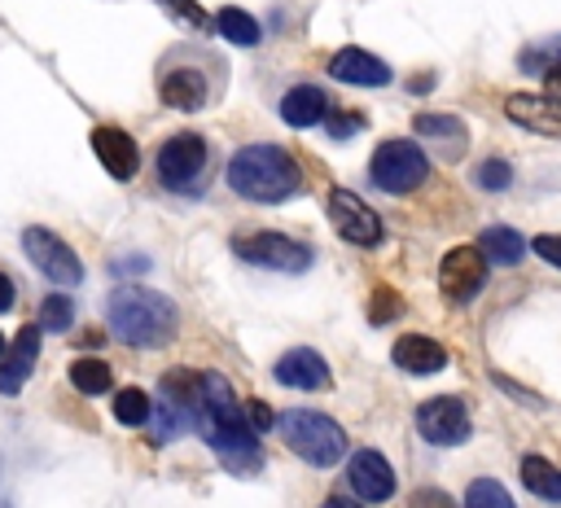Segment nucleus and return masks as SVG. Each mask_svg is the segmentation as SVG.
Masks as SVG:
<instances>
[{
  "label": "nucleus",
  "mask_w": 561,
  "mask_h": 508,
  "mask_svg": "<svg viewBox=\"0 0 561 508\" xmlns=\"http://www.w3.org/2000/svg\"><path fill=\"white\" fill-rule=\"evenodd\" d=\"M416 131L421 136H434V140H447L451 153L465 149V123L456 114H416Z\"/></svg>",
  "instance_id": "26"
},
{
  "label": "nucleus",
  "mask_w": 561,
  "mask_h": 508,
  "mask_svg": "<svg viewBox=\"0 0 561 508\" xmlns=\"http://www.w3.org/2000/svg\"><path fill=\"white\" fill-rule=\"evenodd\" d=\"M504 114L539 136H561V96H539V92H513L504 101Z\"/></svg>",
  "instance_id": "13"
},
{
  "label": "nucleus",
  "mask_w": 561,
  "mask_h": 508,
  "mask_svg": "<svg viewBox=\"0 0 561 508\" xmlns=\"http://www.w3.org/2000/svg\"><path fill=\"white\" fill-rule=\"evenodd\" d=\"M197 434L210 442V451L224 460L228 473H259L263 469V447L259 434L245 420V407L237 403L232 385L219 372H202V394L193 407Z\"/></svg>",
  "instance_id": "1"
},
{
  "label": "nucleus",
  "mask_w": 561,
  "mask_h": 508,
  "mask_svg": "<svg viewBox=\"0 0 561 508\" xmlns=\"http://www.w3.org/2000/svg\"><path fill=\"white\" fill-rule=\"evenodd\" d=\"M324 114H329V96L316 83H298L280 96V118L289 127H316V123H324Z\"/></svg>",
  "instance_id": "20"
},
{
  "label": "nucleus",
  "mask_w": 561,
  "mask_h": 508,
  "mask_svg": "<svg viewBox=\"0 0 561 508\" xmlns=\"http://www.w3.org/2000/svg\"><path fill=\"white\" fill-rule=\"evenodd\" d=\"M245 420H250V429H254V434H263V429H272V425H276L272 407H267V403H259V399H250V403H245Z\"/></svg>",
  "instance_id": "34"
},
{
  "label": "nucleus",
  "mask_w": 561,
  "mask_h": 508,
  "mask_svg": "<svg viewBox=\"0 0 561 508\" xmlns=\"http://www.w3.org/2000/svg\"><path fill=\"white\" fill-rule=\"evenodd\" d=\"M228 188L245 201H285L302 188V171L280 145H245L228 162Z\"/></svg>",
  "instance_id": "3"
},
{
  "label": "nucleus",
  "mask_w": 561,
  "mask_h": 508,
  "mask_svg": "<svg viewBox=\"0 0 561 508\" xmlns=\"http://www.w3.org/2000/svg\"><path fill=\"white\" fill-rule=\"evenodd\" d=\"M530 250H535L543 263H552V267L561 272V232H539V236L530 241Z\"/></svg>",
  "instance_id": "32"
},
{
  "label": "nucleus",
  "mask_w": 561,
  "mask_h": 508,
  "mask_svg": "<svg viewBox=\"0 0 561 508\" xmlns=\"http://www.w3.org/2000/svg\"><path fill=\"white\" fill-rule=\"evenodd\" d=\"M329 219H333L337 236L351 241V245H377V241H381V219H377V210H373L359 193H351V188H333V193H329Z\"/></svg>",
  "instance_id": "10"
},
{
  "label": "nucleus",
  "mask_w": 561,
  "mask_h": 508,
  "mask_svg": "<svg viewBox=\"0 0 561 508\" xmlns=\"http://www.w3.org/2000/svg\"><path fill=\"white\" fill-rule=\"evenodd\" d=\"M70 385L79 390V394H110V385H114V372H110V363L105 359H96V355H88V359H75L70 363Z\"/></svg>",
  "instance_id": "24"
},
{
  "label": "nucleus",
  "mask_w": 561,
  "mask_h": 508,
  "mask_svg": "<svg viewBox=\"0 0 561 508\" xmlns=\"http://www.w3.org/2000/svg\"><path fill=\"white\" fill-rule=\"evenodd\" d=\"M408 508H456V504H451V495H447L443 486H421Z\"/></svg>",
  "instance_id": "33"
},
{
  "label": "nucleus",
  "mask_w": 561,
  "mask_h": 508,
  "mask_svg": "<svg viewBox=\"0 0 561 508\" xmlns=\"http://www.w3.org/2000/svg\"><path fill=\"white\" fill-rule=\"evenodd\" d=\"M465 508H517V504L508 499V490L495 477H473L465 490Z\"/></svg>",
  "instance_id": "27"
},
{
  "label": "nucleus",
  "mask_w": 561,
  "mask_h": 508,
  "mask_svg": "<svg viewBox=\"0 0 561 508\" xmlns=\"http://www.w3.org/2000/svg\"><path fill=\"white\" fill-rule=\"evenodd\" d=\"M276 434L311 469H333L346 455V429L333 416L316 412V407H289V412H280L276 416Z\"/></svg>",
  "instance_id": "4"
},
{
  "label": "nucleus",
  "mask_w": 561,
  "mask_h": 508,
  "mask_svg": "<svg viewBox=\"0 0 561 508\" xmlns=\"http://www.w3.org/2000/svg\"><path fill=\"white\" fill-rule=\"evenodd\" d=\"M114 420H118V425H149V420H153L149 394H145L140 385H123V390L114 394Z\"/></svg>",
  "instance_id": "25"
},
{
  "label": "nucleus",
  "mask_w": 561,
  "mask_h": 508,
  "mask_svg": "<svg viewBox=\"0 0 561 508\" xmlns=\"http://www.w3.org/2000/svg\"><path fill=\"white\" fill-rule=\"evenodd\" d=\"M153 166H158V180L167 188H188L206 171V140L197 131H175V136L162 140Z\"/></svg>",
  "instance_id": "8"
},
{
  "label": "nucleus",
  "mask_w": 561,
  "mask_h": 508,
  "mask_svg": "<svg viewBox=\"0 0 561 508\" xmlns=\"http://www.w3.org/2000/svg\"><path fill=\"white\" fill-rule=\"evenodd\" d=\"M522 66L526 70H557L561 66V39H548V44H535V48H526L522 53Z\"/></svg>",
  "instance_id": "30"
},
{
  "label": "nucleus",
  "mask_w": 561,
  "mask_h": 508,
  "mask_svg": "<svg viewBox=\"0 0 561 508\" xmlns=\"http://www.w3.org/2000/svg\"><path fill=\"white\" fill-rule=\"evenodd\" d=\"M39 328H48V333H66L70 324H75V302L66 298V293H48L44 302H39V320H35Z\"/></svg>",
  "instance_id": "28"
},
{
  "label": "nucleus",
  "mask_w": 561,
  "mask_h": 508,
  "mask_svg": "<svg viewBox=\"0 0 561 508\" xmlns=\"http://www.w3.org/2000/svg\"><path fill=\"white\" fill-rule=\"evenodd\" d=\"M0 359H4V337H0Z\"/></svg>",
  "instance_id": "40"
},
{
  "label": "nucleus",
  "mask_w": 561,
  "mask_h": 508,
  "mask_svg": "<svg viewBox=\"0 0 561 508\" xmlns=\"http://www.w3.org/2000/svg\"><path fill=\"white\" fill-rule=\"evenodd\" d=\"M276 381L289 390H324L333 377H329V363L320 359V350L298 346V350H285L276 359Z\"/></svg>",
  "instance_id": "18"
},
{
  "label": "nucleus",
  "mask_w": 561,
  "mask_h": 508,
  "mask_svg": "<svg viewBox=\"0 0 561 508\" xmlns=\"http://www.w3.org/2000/svg\"><path fill=\"white\" fill-rule=\"evenodd\" d=\"M92 149H96L105 175H114V180H131L136 166H140V149H136V140H131L123 127H114V123H101V127L92 131Z\"/></svg>",
  "instance_id": "14"
},
{
  "label": "nucleus",
  "mask_w": 561,
  "mask_h": 508,
  "mask_svg": "<svg viewBox=\"0 0 561 508\" xmlns=\"http://www.w3.org/2000/svg\"><path fill=\"white\" fill-rule=\"evenodd\" d=\"M158 96H162V105L193 114V109L206 105L210 83H206V74H202L197 66H175V70H167V74L158 79Z\"/></svg>",
  "instance_id": "17"
},
{
  "label": "nucleus",
  "mask_w": 561,
  "mask_h": 508,
  "mask_svg": "<svg viewBox=\"0 0 561 508\" xmlns=\"http://www.w3.org/2000/svg\"><path fill=\"white\" fill-rule=\"evenodd\" d=\"M22 250H26V258L35 263V272L48 276L57 289H75V285L83 280V263H79V254H75L70 241L57 236L53 228L31 223V228L22 232Z\"/></svg>",
  "instance_id": "6"
},
{
  "label": "nucleus",
  "mask_w": 561,
  "mask_h": 508,
  "mask_svg": "<svg viewBox=\"0 0 561 508\" xmlns=\"http://www.w3.org/2000/svg\"><path fill=\"white\" fill-rule=\"evenodd\" d=\"M35 359H39V324H22L18 337H13V346H9L4 359H0V394L13 399V394L26 385Z\"/></svg>",
  "instance_id": "16"
},
{
  "label": "nucleus",
  "mask_w": 561,
  "mask_h": 508,
  "mask_svg": "<svg viewBox=\"0 0 561 508\" xmlns=\"http://www.w3.org/2000/svg\"><path fill=\"white\" fill-rule=\"evenodd\" d=\"M359 127H364V118H359L355 109H346L342 118H337V114L329 118V136H351V131H359Z\"/></svg>",
  "instance_id": "36"
},
{
  "label": "nucleus",
  "mask_w": 561,
  "mask_h": 508,
  "mask_svg": "<svg viewBox=\"0 0 561 508\" xmlns=\"http://www.w3.org/2000/svg\"><path fill=\"white\" fill-rule=\"evenodd\" d=\"M522 482L530 495H539L543 504H561V469L543 455H526L522 460Z\"/></svg>",
  "instance_id": "22"
},
{
  "label": "nucleus",
  "mask_w": 561,
  "mask_h": 508,
  "mask_svg": "<svg viewBox=\"0 0 561 508\" xmlns=\"http://www.w3.org/2000/svg\"><path fill=\"white\" fill-rule=\"evenodd\" d=\"M232 250L245 263L267 267V272H307L311 267V250L285 232H241V236H232Z\"/></svg>",
  "instance_id": "7"
},
{
  "label": "nucleus",
  "mask_w": 561,
  "mask_h": 508,
  "mask_svg": "<svg viewBox=\"0 0 561 508\" xmlns=\"http://www.w3.org/2000/svg\"><path fill=\"white\" fill-rule=\"evenodd\" d=\"M478 184H482L486 193H500V188L513 184V166H508L504 158H486V162H478Z\"/></svg>",
  "instance_id": "29"
},
{
  "label": "nucleus",
  "mask_w": 561,
  "mask_h": 508,
  "mask_svg": "<svg viewBox=\"0 0 561 508\" xmlns=\"http://www.w3.org/2000/svg\"><path fill=\"white\" fill-rule=\"evenodd\" d=\"M329 74L337 83H351V88H386L390 83V66L381 57H373L368 48H355V44L342 48V53H333Z\"/></svg>",
  "instance_id": "15"
},
{
  "label": "nucleus",
  "mask_w": 561,
  "mask_h": 508,
  "mask_svg": "<svg viewBox=\"0 0 561 508\" xmlns=\"http://www.w3.org/2000/svg\"><path fill=\"white\" fill-rule=\"evenodd\" d=\"M416 429H421V438L434 442V447H456V442H465V438H469V407H465V399H456V394L425 399V403L416 407Z\"/></svg>",
  "instance_id": "9"
},
{
  "label": "nucleus",
  "mask_w": 561,
  "mask_h": 508,
  "mask_svg": "<svg viewBox=\"0 0 561 508\" xmlns=\"http://www.w3.org/2000/svg\"><path fill=\"white\" fill-rule=\"evenodd\" d=\"M162 4H171L175 18H184V22H193V26H206V13H202L197 0H162Z\"/></svg>",
  "instance_id": "35"
},
{
  "label": "nucleus",
  "mask_w": 561,
  "mask_h": 508,
  "mask_svg": "<svg viewBox=\"0 0 561 508\" xmlns=\"http://www.w3.org/2000/svg\"><path fill=\"white\" fill-rule=\"evenodd\" d=\"M215 26H219V35L228 39V44H237V48H254L259 44V22L245 13V9H237V4H224L219 9V18H215Z\"/></svg>",
  "instance_id": "23"
},
{
  "label": "nucleus",
  "mask_w": 561,
  "mask_h": 508,
  "mask_svg": "<svg viewBox=\"0 0 561 508\" xmlns=\"http://www.w3.org/2000/svg\"><path fill=\"white\" fill-rule=\"evenodd\" d=\"M399 311H403V302L394 298V289H390V285H377V289H373V307H368V320H373V324H386V320H394Z\"/></svg>",
  "instance_id": "31"
},
{
  "label": "nucleus",
  "mask_w": 561,
  "mask_h": 508,
  "mask_svg": "<svg viewBox=\"0 0 561 508\" xmlns=\"http://www.w3.org/2000/svg\"><path fill=\"white\" fill-rule=\"evenodd\" d=\"M346 482H351V490L359 495V504H386V499L394 495V469H390V460H386L381 451H373V447H359V451L351 455Z\"/></svg>",
  "instance_id": "12"
},
{
  "label": "nucleus",
  "mask_w": 561,
  "mask_h": 508,
  "mask_svg": "<svg viewBox=\"0 0 561 508\" xmlns=\"http://www.w3.org/2000/svg\"><path fill=\"white\" fill-rule=\"evenodd\" d=\"M368 175L381 193H412L416 184H425L430 158L416 140H381L368 162Z\"/></svg>",
  "instance_id": "5"
},
{
  "label": "nucleus",
  "mask_w": 561,
  "mask_h": 508,
  "mask_svg": "<svg viewBox=\"0 0 561 508\" xmlns=\"http://www.w3.org/2000/svg\"><path fill=\"white\" fill-rule=\"evenodd\" d=\"M110 328L127 346H167L180 328V311L167 293L145 289V285H118L105 302Z\"/></svg>",
  "instance_id": "2"
},
{
  "label": "nucleus",
  "mask_w": 561,
  "mask_h": 508,
  "mask_svg": "<svg viewBox=\"0 0 561 508\" xmlns=\"http://www.w3.org/2000/svg\"><path fill=\"white\" fill-rule=\"evenodd\" d=\"M438 285H443V293L456 298V302L478 298V289L486 285V258H482V250H478V245H456V250H447L443 263H438Z\"/></svg>",
  "instance_id": "11"
},
{
  "label": "nucleus",
  "mask_w": 561,
  "mask_h": 508,
  "mask_svg": "<svg viewBox=\"0 0 561 508\" xmlns=\"http://www.w3.org/2000/svg\"><path fill=\"white\" fill-rule=\"evenodd\" d=\"M13 298H18V293H13V280H9L4 272H0V315H4L9 307H13Z\"/></svg>",
  "instance_id": "37"
},
{
  "label": "nucleus",
  "mask_w": 561,
  "mask_h": 508,
  "mask_svg": "<svg viewBox=\"0 0 561 508\" xmlns=\"http://www.w3.org/2000/svg\"><path fill=\"white\" fill-rule=\"evenodd\" d=\"M324 508H359V499H342V495H329Z\"/></svg>",
  "instance_id": "38"
},
{
  "label": "nucleus",
  "mask_w": 561,
  "mask_h": 508,
  "mask_svg": "<svg viewBox=\"0 0 561 508\" xmlns=\"http://www.w3.org/2000/svg\"><path fill=\"white\" fill-rule=\"evenodd\" d=\"M548 83H552V88L561 92V66H557V70H548Z\"/></svg>",
  "instance_id": "39"
},
{
  "label": "nucleus",
  "mask_w": 561,
  "mask_h": 508,
  "mask_svg": "<svg viewBox=\"0 0 561 508\" xmlns=\"http://www.w3.org/2000/svg\"><path fill=\"white\" fill-rule=\"evenodd\" d=\"M478 250H482L486 263H500V267H517L526 258V241L513 228H486L478 236Z\"/></svg>",
  "instance_id": "21"
},
{
  "label": "nucleus",
  "mask_w": 561,
  "mask_h": 508,
  "mask_svg": "<svg viewBox=\"0 0 561 508\" xmlns=\"http://www.w3.org/2000/svg\"><path fill=\"white\" fill-rule=\"evenodd\" d=\"M390 359H394L403 372L430 377V372H443V368H447V346L434 342V337H421V333H403V337L390 346Z\"/></svg>",
  "instance_id": "19"
}]
</instances>
